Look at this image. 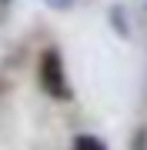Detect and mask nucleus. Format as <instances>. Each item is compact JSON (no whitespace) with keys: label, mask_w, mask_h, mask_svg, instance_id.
Instances as JSON below:
<instances>
[{"label":"nucleus","mask_w":147,"mask_h":150,"mask_svg":"<svg viewBox=\"0 0 147 150\" xmlns=\"http://www.w3.org/2000/svg\"><path fill=\"white\" fill-rule=\"evenodd\" d=\"M131 150H147V127H137V134L131 140Z\"/></svg>","instance_id":"obj_3"},{"label":"nucleus","mask_w":147,"mask_h":150,"mask_svg":"<svg viewBox=\"0 0 147 150\" xmlns=\"http://www.w3.org/2000/svg\"><path fill=\"white\" fill-rule=\"evenodd\" d=\"M70 150H107V144H104L100 137H94V134H77Z\"/></svg>","instance_id":"obj_2"},{"label":"nucleus","mask_w":147,"mask_h":150,"mask_svg":"<svg viewBox=\"0 0 147 150\" xmlns=\"http://www.w3.org/2000/svg\"><path fill=\"white\" fill-rule=\"evenodd\" d=\"M40 87H44L47 97H54V100H70L74 97V87H70V77H67V67H64V57H60V50H44L40 54Z\"/></svg>","instance_id":"obj_1"},{"label":"nucleus","mask_w":147,"mask_h":150,"mask_svg":"<svg viewBox=\"0 0 147 150\" xmlns=\"http://www.w3.org/2000/svg\"><path fill=\"white\" fill-rule=\"evenodd\" d=\"M44 4L50 7V10H70V7H74V0H44Z\"/></svg>","instance_id":"obj_4"}]
</instances>
